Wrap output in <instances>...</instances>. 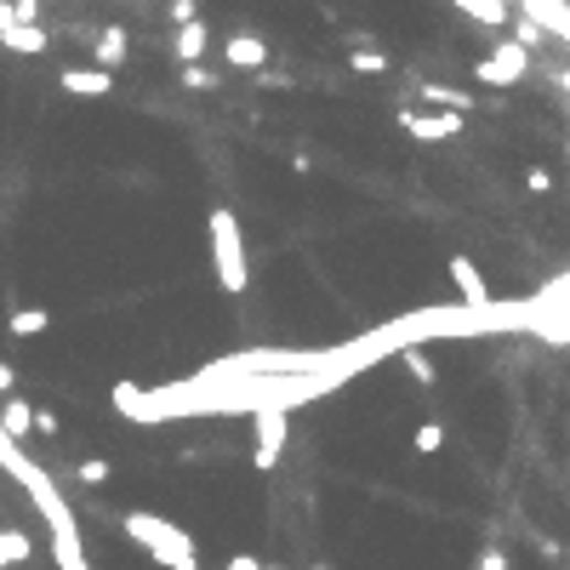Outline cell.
I'll use <instances>...</instances> for the list:
<instances>
[{
    "mask_svg": "<svg viewBox=\"0 0 570 570\" xmlns=\"http://www.w3.org/2000/svg\"><path fill=\"white\" fill-rule=\"evenodd\" d=\"M480 570H508V559H502L496 548H485V553H480Z\"/></svg>",
    "mask_w": 570,
    "mask_h": 570,
    "instance_id": "cell-28",
    "label": "cell"
},
{
    "mask_svg": "<svg viewBox=\"0 0 570 570\" xmlns=\"http://www.w3.org/2000/svg\"><path fill=\"white\" fill-rule=\"evenodd\" d=\"M268 570H275V564H268Z\"/></svg>",
    "mask_w": 570,
    "mask_h": 570,
    "instance_id": "cell-35",
    "label": "cell"
},
{
    "mask_svg": "<svg viewBox=\"0 0 570 570\" xmlns=\"http://www.w3.org/2000/svg\"><path fill=\"white\" fill-rule=\"evenodd\" d=\"M0 422H7V433L23 445L29 433H35V406H23V399H7V406H0Z\"/></svg>",
    "mask_w": 570,
    "mask_h": 570,
    "instance_id": "cell-15",
    "label": "cell"
},
{
    "mask_svg": "<svg viewBox=\"0 0 570 570\" xmlns=\"http://www.w3.org/2000/svg\"><path fill=\"white\" fill-rule=\"evenodd\" d=\"M12 23H23V18H18V7H12V0H0V41H7V29H12Z\"/></svg>",
    "mask_w": 570,
    "mask_h": 570,
    "instance_id": "cell-26",
    "label": "cell"
},
{
    "mask_svg": "<svg viewBox=\"0 0 570 570\" xmlns=\"http://www.w3.org/2000/svg\"><path fill=\"white\" fill-rule=\"evenodd\" d=\"M120 530L131 536L138 548H149L160 559V570H200V553H194V536L172 519H160V514H126Z\"/></svg>",
    "mask_w": 570,
    "mask_h": 570,
    "instance_id": "cell-2",
    "label": "cell"
},
{
    "mask_svg": "<svg viewBox=\"0 0 570 570\" xmlns=\"http://www.w3.org/2000/svg\"><path fill=\"white\" fill-rule=\"evenodd\" d=\"M172 18H178V23H194V0H172Z\"/></svg>",
    "mask_w": 570,
    "mask_h": 570,
    "instance_id": "cell-29",
    "label": "cell"
},
{
    "mask_svg": "<svg viewBox=\"0 0 570 570\" xmlns=\"http://www.w3.org/2000/svg\"><path fill=\"white\" fill-rule=\"evenodd\" d=\"M223 57H228V69H246V75H257L262 63H268V41H262V35H228Z\"/></svg>",
    "mask_w": 570,
    "mask_h": 570,
    "instance_id": "cell-9",
    "label": "cell"
},
{
    "mask_svg": "<svg viewBox=\"0 0 570 570\" xmlns=\"http://www.w3.org/2000/svg\"><path fill=\"white\" fill-rule=\"evenodd\" d=\"M348 69L365 75V80H377V75H388V57L372 52V46H354V52H348Z\"/></svg>",
    "mask_w": 570,
    "mask_h": 570,
    "instance_id": "cell-18",
    "label": "cell"
},
{
    "mask_svg": "<svg viewBox=\"0 0 570 570\" xmlns=\"http://www.w3.org/2000/svg\"><path fill=\"white\" fill-rule=\"evenodd\" d=\"M399 359H406V372L422 383V388H433V359L422 354V348H406V354H399Z\"/></svg>",
    "mask_w": 570,
    "mask_h": 570,
    "instance_id": "cell-21",
    "label": "cell"
},
{
    "mask_svg": "<svg viewBox=\"0 0 570 570\" xmlns=\"http://www.w3.org/2000/svg\"><path fill=\"white\" fill-rule=\"evenodd\" d=\"M251 433H257L251 462L268 474V467L280 462V451H286V411H251Z\"/></svg>",
    "mask_w": 570,
    "mask_h": 570,
    "instance_id": "cell-5",
    "label": "cell"
},
{
    "mask_svg": "<svg viewBox=\"0 0 570 570\" xmlns=\"http://www.w3.org/2000/svg\"><path fill=\"white\" fill-rule=\"evenodd\" d=\"M46 325H52L46 309H18V314H12V337H41Z\"/></svg>",
    "mask_w": 570,
    "mask_h": 570,
    "instance_id": "cell-19",
    "label": "cell"
},
{
    "mask_svg": "<svg viewBox=\"0 0 570 570\" xmlns=\"http://www.w3.org/2000/svg\"><path fill=\"white\" fill-rule=\"evenodd\" d=\"M12 383H18V377H12V365H7V359H0V394H7Z\"/></svg>",
    "mask_w": 570,
    "mask_h": 570,
    "instance_id": "cell-31",
    "label": "cell"
},
{
    "mask_svg": "<svg viewBox=\"0 0 570 570\" xmlns=\"http://www.w3.org/2000/svg\"><path fill=\"white\" fill-rule=\"evenodd\" d=\"M206 234H212V268H217V286H223L228 297H240V291L251 286V262H246V240H240V217H234L228 206H217V212H212V223H206Z\"/></svg>",
    "mask_w": 570,
    "mask_h": 570,
    "instance_id": "cell-3",
    "label": "cell"
},
{
    "mask_svg": "<svg viewBox=\"0 0 570 570\" xmlns=\"http://www.w3.org/2000/svg\"><path fill=\"white\" fill-rule=\"evenodd\" d=\"M514 41H519V46H525V52H536V46H542V41H548V35H542V23H530V18H525V12H519V23H514Z\"/></svg>",
    "mask_w": 570,
    "mask_h": 570,
    "instance_id": "cell-23",
    "label": "cell"
},
{
    "mask_svg": "<svg viewBox=\"0 0 570 570\" xmlns=\"http://www.w3.org/2000/svg\"><path fill=\"white\" fill-rule=\"evenodd\" d=\"M228 570H268V564H257V559H246V553H234V559H228Z\"/></svg>",
    "mask_w": 570,
    "mask_h": 570,
    "instance_id": "cell-30",
    "label": "cell"
},
{
    "mask_svg": "<svg viewBox=\"0 0 570 570\" xmlns=\"http://www.w3.org/2000/svg\"><path fill=\"white\" fill-rule=\"evenodd\" d=\"M451 286H456V303H462V309H491V303H496L474 257H451Z\"/></svg>",
    "mask_w": 570,
    "mask_h": 570,
    "instance_id": "cell-6",
    "label": "cell"
},
{
    "mask_svg": "<svg viewBox=\"0 0 570 570\" xmlns=\"http://www.w3.org/2000/svg\"><path fill=\"white\" fill-rule=\"evenodd\" d=\"M126 52H131V35H126L120 23H109L104 35H97V69H120Z\"/></svg>",
    "mask_w": 570,
    "mask_h": 570,
    "instance_id": "cell-13",
    "label": "cell"
},
{
    "mask_svg": "<svg viewBox=\"0 0 570 570\" xmlns=\"http://www.w3.org/2000/svg\"><path fill=\"white\" fill-rule=\"evenodd\" d=\"M525 75H530V52H525L519 41H502L491 57L474 63V80H480V86H496V92L514 86V80H525Z\"/></svg>",
    "mask_w": 570,
    "mask_h": 570,
    "instance_id": "cell-4",
    "label": "cell"
},
{
    "mask_svg": "<svg viewBox=\"0 0 570 570\" xmlns=\"http://www.w3.org/2000/svg\"><path fill=\"white\" fill-rule=\"evenodd\" d=\"M12 7H18V18H23V23H35V18H41V0H12Z\"/></svg>",
    "mask_w": 570,
    "mask_h": 570,
    "instance_id": "cell-27",
    "label": "cell"
},
{
    "mask_svg": "<svg viewBox=\"0 0 570 570\" xmlns=\"http://www.w3.org/2000/svg\"><path fill=\"white\" fill-rule=\"evenodd\" d=\"M399 126H406L411 138H422V143H440V138H456V131L467 126V115H456V109H445V115H417V109H406V115H399Z\"/></svg>",
    "mask_w": 570,
    "mask_h": 570,
    "instance_id": "cell-7",
    "label": "cell"
},
{
    "mask_svg": "<svg viewBox=\"0 0 570 570\" xmlns=\"http://www.w3.org/2000/svg\"><path fill=\"white\" fill-rule=\"evenodd\" d=\"M519 12L530 23H542L548 41H564L570 46V0H519Z\"/></svg>",
    "mask_w": 570,
    "mask_h": 570,
    "instance_id": "cell-8",
    "label": "cell"
},
{
    "mask_svg": "<svg viewBox=\"0 0 570 570\" xmlns=\"http://www.w3.org/2000/svg\"><path fill=\"white\" fill-rule=\"evenodd\" d=\"M411 445H417L422 456H433V451H440V445H445V428H440V422H422V428L411 433Z\"/></svg>",
    "mask_w": 570,
    "mask_h": 570,
    "instance_id": "cell-20",
    "label": "cell"
},
{
    "mask_svg": "<svg viewBox=\"0 0 570 570\" xmlns=\"http://www.w3.org/2000/svg\"><path fill=\"white\" fill-rule=\"evenodd\" d=\"M559 86H564V92H570V69H559Z\"/></svg>",
    "mask_w": 570,
    "mask_h": 570,
    "instance_id": "cell-32",
    "label": "cell"
},
{
    "mask_svg": "<svg viewBox=\"0 0 570 570\" xmlns=\"http://www.w3.org/2000/svg\"><path fill=\"white\" fill-rule=\"evenodd\" d=\"M0 46H7V52H23V57H35V52H46V46H52V35H46L41 23H12Z\"/></svg>",
    "mask_w": 570,
    "mask_h": 570,
    "instance_id": "cell-12",
    "label": "cell"
},
{
    "mask_svg": "<svg viewBox=\"0 0 570 570\" xmlns=\"http://www.w3.org/2000/svg\"><path fill=\"white\" fill-rule=\"evenodd\" d=\"M63 92L69 97H104V92H115V69H63Z\"/></svg>",
    "mask_w": 570,
    "mask_h": 570,
    "instance_id": "cell-10",
    "label": "cell"
},
{
    "mask_svg": "<svg viewBox=\"0 0 570 570\" xmlns=\"http://www.w3.org/2000/svg\"><path fill=\"white\" fill-rule=\"evenodd\" d=\"M29 553H35V542H29V530H0V570L29 564Z\"/></svg>",
    "mask_w": 570,
    "mask_h": 570,
    "instance_id": "cell-16",
    "label": "cell"
},
{
    "mask_svg": "<svg viewBox=\"0 0 570 570\" xmlns=\"http://www.w3.org/2000/svg\"><path fill=\"white\" fill-rule=\"evenodd\" d=\"M206 41H212V29L206 23H178V63H200L206 57Z\"/></svg>",
    "mask_w": 570,
    "mask_h": 570,
    "instance_id": "cell-14",
    "label": "cell"
},
{
    "mask_svg": "<svg viewBox=\"0 0 570 570\" xmlns=\"http://www.w3.org/2000/svg\"><path fill=\"white\" fill-rule=\"evenodd\" d=\"M0 467L23 485V496L35 502V514L46 519V530H52V553H57V570H92V559H86V542H80V525H75V508L63 502V491H57V480L46 474V467L35 462V456H23V445L7 433V422H0Z\"/></svg>",
    "mask_w": 570,
    "mask_h": 570,
    "instance_id": "cell-1",
    "label": "cell"
},
{
    "mask_svg": "<svg viewBox=\"0 0 570 570\" xmlns=\"http://www.w3.org/2000/svg\"><path fill=\"white\" fill-rule=\"evenodd\" d=\"M508 7H519V0H508Z\"/></svg>",
    "mask_w": 570,
    "mask_h": 570,
    "instance_id": "cell-33",
    "label": "cell"
},
{
    "mask_svg": "<svg viewBox=\"0 0 570 570\" xmlns=\"http://www.w3.org/2000/svg\"><path fill=\"white\" fill-rule=\"evenodd\" d=\"M314 570H325V564H314Z\"/></svg>",
    "mask_w": 570,
    "mask_h": 570,
    "instance_id": "cell-34",
    "label": "cell"
},
{
    "mask_svg": "<svg viewBox=\"0 0 570 570\" xmlns=\"http://www.w3.org/2000/svg\"><path fill=\"white\" fill-rule=\"evenodd\" d=\"M183 86H189V92H212V86H217V69H206V63H183Z\"/></svg>",
    "mask_w": 570,
    "mask_h": 570,
    "instance_id": "cell-22",
    "label": "cell"
},
{
    "mask_svg": "<svg viewBox=\"0 0 570 570\" xmlns=\"http://www.w3.org/2000/svg\"><path fill=\"white\" fill-rule=\"evenodd\" d=\"M456 12H467L480 29H502V23H514V7L508 0H451Z\"/></svg>",
    "mask_w": 570,
    "mask_h": 570,
    "instance_id": "cell-11",
    "label": "cell"
},
{
    "mask_svg": "<svg viewBox=\"0 0 570 570\" xmlns=\"http://www.w3.org/2000/svg\"><path fill=\"white\" fill-rule=\"evenodd\" d=\"M422 97H428L433 109H456V115H467V104H474L467 92H456V86H440V80H428V86H422Z\"/></svg>",
    "mask_w": 570,
    "mask_h": 570,
    "instance_id": "cell-17",
    "label": "cell"
},
{
    "mask_svg": "<svg viewBox=\"0 0 570 570\" xmlns=\"http://www.w3.org/2000/svg\"><path fill=\"white\" fill-rule=\"evenodd\" d=\"M525 183H530V189H536V194H548V189H553V178H548V172H542V165H530V172H525Z\"/></svg>",
    "mask_w": 570,
    "mask_h": 570,
    "instance_id": "cell-25",
    "label": "cell"
},
{
    "mask_svg": "<svg viewBox=\"0 0 570 570\" xmlns=\"http://www.w3.org/2000/svg\"><path fill=\"white\" fill-rule=\"evenodd\" d=\"M75 480H80V485H104V480H109V462H97V456H92V462H80V467H75Z\"/></svg>",
    "mask_w": 570,
    "mask_h": 570,
    "instance_id": "cell-24",
    "label": "cell"
}]
</instances>
